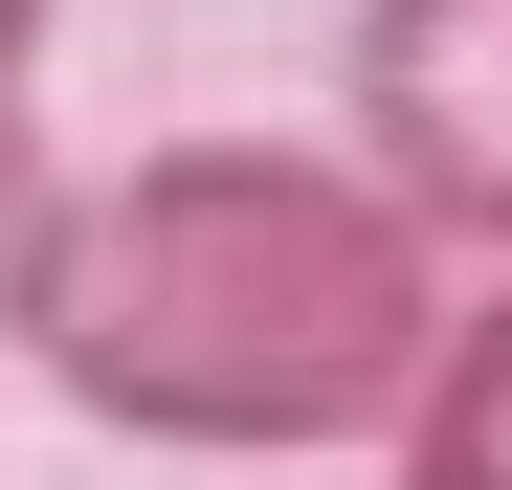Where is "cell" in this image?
<instances>
[{
	"mask_svg": "<svg viewBox=\"0 0 512 490\" xmlns=\"http://www.w3.org/2000/svg\"><path fill=\"white\" fill-rule=\"evenodd\" d=\"M446 245L357 134H156L67 201L23 357L112 446L290 468V446H401L446 379Z\"/></svg>",
	"mask_w": 512,
	"mask_h": 490,
	"instance_id": "obj_1",
	"label": "cell"
},
{
	"mask_svg": "<svg viewBox=\"0 0 512 490\" xmlns=\"http://www.w3.org/2000/svg\"><path fill=\"white\" fill-rule=\"evenodd\" d=\"M357 156L423 201L446 268H512V0H357Z\"/></svg>",
	"mask_w": 512,
	"mask_h": 490,
	"instance_id": "obj_2",
	"label": "cell"
},
{
	"mask_svg": "<svg viewBox=\"0 0 512 490\" xmlns=\"http://www.w3.org/2000/svg\"><path fill=\"white\" fill-rule=\"evenodd\" d=\"M401 490H512V268L446 312V379H423V424H401Z\"/></svg>",
	"mask_w": 512,
	"mask_h": 490,
	"instance_id": "obj_3",
	"label": "cell"
},
{
	"mask_svg": "<svg viewBox=\"0 0 512 490\" xmlns=\"http://www.w3.org/2000/svg\"><path fill=\"white\" fill-rule=\"evenodd\" d=\"M67 156H45V0H0V335H23V290H45V245H67Z\"/></svg>",
	"mask_w": 512,
	"mask_h": 490,
	"instance_id": "obj_4",
	"label": "cell"
}]
</instances>
